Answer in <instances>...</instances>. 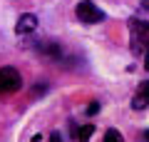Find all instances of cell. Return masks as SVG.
Wrapping results in <instances>:
<instances>
[{
	"instance_id": "obj_2",
	"label": "cell",
	"mask_w": 149,
	"mask_h": 142,
	"mask_svg": "<svg viewBox=\"0 0 149 142\" xmlns=\"http://www.w3.org/2000/svg\"><path fill=\"white\" fill-rule=\"evenodd\" d=\"M77 18H80L85 25H95V22L104 20V13L100 10V8L92 3V0H82V3H77Z\"/></svg>"
},
{
	"instance_id": "obj_8",
	"label": "cell",
	"mask_w": 149,
	"mask_h": 142,
	"mask_svg": "<svg viewBox=\"0 0 149 142\" xmlns=\"http://www.w3.org/2000/svg\"><path fill=\"white\" fill-rule=\"evenodd\" d=\"M102 142H124V137L119 135L117 130H107V132H104V140H102Z\"/></svg>"
},
{
	"instance_id": "obj_4",
	"label": "cell",
	"mask_w": 149,
	"mask_h": 142,
	"mask_svg": "<svg viewBox=\"0 0 149 142\" xmlns=\"http://www.w3.org/2000/svg\"><path fill=\"white\" fill-rule=\"evenodd\" d=\"M35 27H37V18L32 15V13L20 15V18H17V22H15V32H17V35H27V32H32Z\"/></svg>"
},
{
	"instance_id": "obj_6",
	"label": "cell",
	"mask_w": 149,
	"mask_h": 142,
	"mask_svg": "<svg viewBox=\"0 0 149 142\" xmlns=\"http://www.w3.org/2000/svg\"><path fill=\"white\" fill-rule=\"evenodd\" d=\"M92 132H95V125H82L80 130L74 132V137H77V142H90Z\"/></svg>"
},
{
	"instance_id": "obj_9",
	"label": "cell",
	"mask_w": 149,
	"mask_h": 142,
	"mask_svg": "<svg viewBox=\"0 0 149 142\" xmlns=\"http://www.w3.org/2000/svg\"><path fill=\"white\" fill-rule=\"evenodd\" d=\"M97 112H100V102H90V107H87V115H97Z\"/></svg>"
},
{
	"instance_id": "obj_13",
	"label": "cell",
	"mask_w": 149,
	"mask_h": 142,
	"mask_svg": "<svg viewBox=\"0 0 149 142\" xmlns=\"http://www.w3.org/2000/svg\"><path fill=\"white\" fill-rule=\"evenodd\" d=\"M144 137H147V140H149V132H147V135H144Z\"/></svg>"
},
{
	"instance_id": "obj_1",
	"label": "cell",
	"mask_w": 149,
	"mask_h": 142,
	"mask_svg": "<svg viewBox=\"0 0 149 142\" xmlns=\"http://www.w3.org/2000/svg\"><path fill=\"white\" fill-rule=\"evenodd\" d=\"M129 45H132L134 55H142L149 50V25L144 20H137L134 18L129 22Z\"/></svg>"
},
{
	"instance_id": "obj_10",
	"label": "cell",
	"mask_w": 149,
	"mask_h": 142,
	"mask_svg": "<svg viewBox=\"0 0 149 142\" xmlns=\"http://www.w3.org/2000/svg\"><path fill=\"white\" fill-rule=\"evenodd\" d=\"M50 142H62V137H60V132H52V135H50Z\"/></svg>"
},
{
	"instance_id": "obj_12",
	"label": "cell",
	"mask_w": 149,
	"mask_h": 142,
	"mask_svg": "<svg viewBox=\"0 0 149 142\" xmlns=\"http://www.w3.org/2000/svg\"><path fill=\"white\" fill-rule=\"evenodd\" d=\"M142 5H144V10H149V0H144V3H142Z\"/></svg>"
},
{
	"instance_id": "obj_5",
	"label": "cell",
	"mask_w": 149,
	"mask_h": 142,
	"mask_svg": "<svg viewBox=\"0 0 149 142\" xmlns=\"http://www.w3.org/2000/svg\"><path fill=\"white\" fill-rule=\"evenodd\" d=\"M147 105H149V80H144V82H139V90L132 100V107L134 110H144Z\"/></svg>"
},
{
	"instance_id": "obj_11",
	"label": "cell",
	"mask_w": 149,
	"mask_h": 142,
	"mask_svg": "<svg viewBox=\"0 0 149 142\" xmlns=\"http://www.w3.org/2000/svg\"><path fill=\"white\" fill-rule=\"evenodd\" d=\"M144 67L149 70V50H147V60H144Z\"/></svg>"
},
{
	"instance_id": "obj_7",
	"label": "cell",
	"mask_w": 149,
	"mask_h": 142,
	"mask_svg": "<svg viewBox=\"0 0 149 142\" xmlns=\"http://www.w3.org/2000/svg\"><path fill=\"white\" fill-rule=\"evenodd\" d=\"M40 50H42L45 55H50V58H60V53H62V47L55 45V42H47V45H40Z\"/></svg>"
},
{
	"instance_id": "obj_3",
	"label": "cell",
	"mask_w": 149,
	"mask_h": 142,
	"mask_svg": "<svg viewBox=\"0 0 149 142\" xmlns=\"http://www.w3.org/2000/svg\"><path fill=\"white\" fill-rule=\"evenodd\" d=\"M20 85H22V80L15 67H0V92L3 95L20 90Z\"/></svg>"
}]
</instances>
